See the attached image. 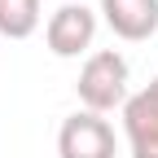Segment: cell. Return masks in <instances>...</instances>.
Returning a JSON list of instances; mask_svg holds the SVG:
<instances>
[{
    "instance_id": "cell-1",
    "label": "cell",
    "mask_w": 158,
    "mask_h": 158,
    "mask_svg": "<svg viewBox=\"0 0 158 158\" xmlns=\"http://www.w3.org/2000/svg\"><path fill=\"white\" fill-rule=\"evenodd\" d=\"M127 57L118 53V48H97L84 57V70H79V106H84L88 114H110V110H123L127 106Z\"/></svg>"
},
{
    "instance_id": "cell-2",
    "label": "cell",
    "mask_w": 158,
    "mask_h": 158,
    "mask_svg": "<svg viewBox=\"0 0 158 158\" xmlns=\"http://www.w3.org/2000/svg\"><path fill=\"white\" fill-rule=\"evenodd\" d=\"M114 149H118V141H114V127L106 114L75 110L57 127V154L62 158H114Z\"/></svg>"
},
{
    "instance_id": "cell-3",
    "label": "cell",
    "mask_w": 158,
    "mask_h": 158,
    "mask_svg": "<svg viewBox=\"0 0 158 158\" xmlns=\"http://www.w3.org/2000/svg\"><path fill=\"white\" fill-rule=\"evenodd\" d=\"M97 40V13L88 5H62L44 22V44L53 57H79Z\"/></svg>"
},
{
    "instance_id": "cell-4",
    "label": "cell",
    "mask_w": 158,
    "mask_h": 158,
    "mask_svg": "<svg viewBox=\"0 0 158 158\" xmlns=\"http://www.w3.org/2000/svg\"><path fill=\"white\" fill-rule=\"evenodd\" d=\"M123 136L132 158H158V75L123 106Z\"/></svg>"
},
{
    "instance_id": "cell-5",
    "label": "cell",
    "mask_w": 158,
    "mask_h": 158,
    "mask_svg": "<svg viewBox=\"0 0 158 158\" xmlns=\"http://www.w3.org/2000/svg\"><path fill=\"white\" fill-rule=\"evenodd\" d=\"M101 18L127 44L158 35V0H101Z\"/></svg>"
},
{
    "instance_id": "cell-6",
    "label": "cell",
    "mask_w": 158,
    "mask_h": 158,
    "mask_svg": "<svg viewBox=\"0 0 158 158\" xmlns=\"http://www.w3.org/2000/svg\"><path fill=\"white\" fill-rule=\"evenodd\" d=\"M40 31V0H0V35L27 40Z\"/></svg>"
}]
</instances>
